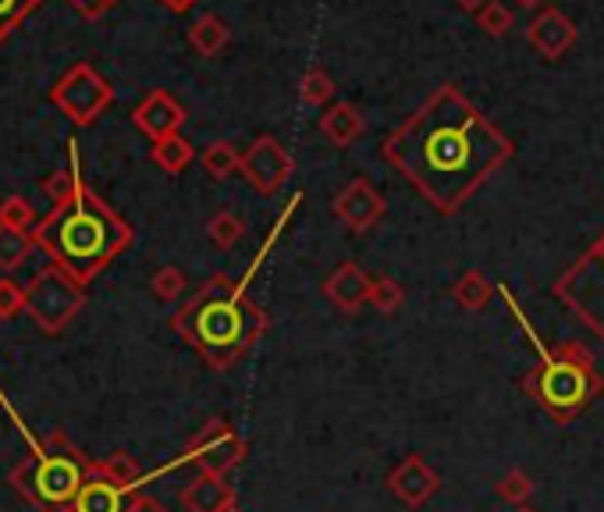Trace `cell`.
<instances>
[{"label":"cell","instance_id":"cell-1","mask_svg":"<svg viewBox=\"0 0 604 512\" xmlns=\"http://www.w3.org/2000/svg\"><path fill=\"white\" fill-rule=\"evenodd\" d=\"M509 139L452 86L434 93L384 143V157L441 214L459 210L462 200L509 161Z\"/></svg>","mask_w":604,"mask_h":512},{"label":"cell","instance_id":"cell-2","mask_svg":"<svg viewBox=\"0 0 604 512\" xmlns=\"http://www.w3.org/2000/svg\"><path fill=\"white\" fill-rule=\"evenodd\" d=\"M171 324L210 370H228L267 331V317L246 299L242 285L214 278L196 299H189V306L175 313Z\"/></svg>","mask_w":604,"mask_h":512},{"label":"cell","instance_id":"cell-3","mask_svg":"<svg viewBox=\"0 0 604 512\" xmlns=\"http://www.w3.org/2000/svg\"><path fill=\"white\" fill-rule=\"evenodd\" d=\"M40 239L43 246L54 249L61 271H68L79 285H86L128 242V228L93 192L75 185V196L43 225Z\"/></svg>","mask_w":604,"mask_h":512},{"label":"cell","instance_id":"cell-4","mask_svg":"<svg viewBox=\"0 0 604 512\" xmlns=\"http://www.w3.org/2000/svg\"><path fill=\"white\" fill-rule=\"evenodd\" d=\"M523 388L537 406L548 409L558 424H565V420L580 417L583 409L597 399L604 381L594 367V356H590L583 345L565 342L555 353L544 356V367H537L523 377Z\"/></svg>","mask_w":604,"mask_h":512},{"label":"cell","instance_id":"cell-5","mask_svg":"<svg viewBox=\"0 0 604 512\" xmlns=\"http://www.w3.org/2000/svg\"><path fill=\"white\" fill-rule=\"evenodd\" d=\"M86 481L89 459L82 452L54 456L40 448L11 470V488L22 491L40 512H75V498Z\"/></svg>","mask_w":604,"mask_h":512},{"label":"cell","instance_id":"cell-6","mask_svg":"<svg viewBox=\"0 0 604 512\" xmlns=\"http://www.w3.org/2000/svg\"><path fill=\"white\" fill-rule=\"evenodd\" d=\"M82 310V289L68 271H43L25 292V313L40 324L47 335L68 328V320Z\"/></svg>","mask_w":604,"mask_h":512},{"label":"cell","instance_id":"cell-7","mask_svg":"<svg viewBox=\"0 0 604 512\" xmlns=\"http://www.w3.org/2000/svg\"><path fill=\"white\" fill-rule=\"evenodd\" d=\"M558 296L604 338V235L594 242V249H590L576 267H569V274L558 281Z\"/></svg>","mask_w":604,"mask_h":512},{"label":"cell","instance_id":"cell-8","mask_svg":"<svg viewBox=\"0 0 604 512\" xmlns=\"http://www.w3.org/2000/svg\"><path fill=\"white\" fill-rule=\"evenodd\" d=\"M242 459H246V441L239 438L235 427H228L224 420H210V424L189 441L185 456L178 459L175 466L196 463L200 473H221L224 477V473L235 470Z\"/></svg>","mask_w":604,"mask_h":512},{"label":"cell","instance_id":"cell-9","mask_svg":"<svg viewBox=\"0 0 604 512\" xmlns=\"http://www.w3.org/2000/svg\"><path fill=\"white\" fill-rule=\"evenodd\" d=\"M242 175L249 178L253 189H260V192L271 196V192H278L281 185L288 182L292 157L274 136H260L246 153H242Z\"/></svg>","mask_w":604,"mask_h":512},{"label":"cell","instance_id":"cell-10","mask_svg":"<svg viewBox=\"0 0 604 512\" xmlns=\"http://www.w3.org/2000/svg\"><path fill=\"white\" fill-rule=\"evenodd\" d=\"M438 488H441L438 470H430L420 456H406L402 463H398V466L388 473V491H391L402 505H409V509L427 505L430 498L438 495Z\"/></svg>","mask_w":604,"mask_h":512},{"label":"cell","instance_id":"cell-11","mask_svg":"<svg viewBox=\"0 0 604 512\" xmlns=\"http://www.w3.org/2000/svg\"><path fill=\"white\" fill-rule=\"evenodd\" d=\"M334 214H338V221H345L349 232H370L384 217V196L367 178H356V182H349L338 192Z\"/></svg>","mask_w":604,"mask_h":512},{"label":"cell","instance_id":"cell-12","mask_svg":"<svg viewBox=\"0 0 604 512\" xmlns=\"http://www.w3.org/2000/svg\"><path fill=\"white\" fill-rule=\"evenodd\" d=\"M107 100H111V89L89 68L72 72L68 79H64V86L57 89V104L68 111L75 121H93L97 111L104 107Z\"/></svg>","mask_w":604,"mask_h":512},{"label":"cell","instance_id":"cell-13","mask_svg":"<svg viewBox=\"0 0 604 512\" xmlns=\"http://www.w3.org/2000/svg\"><path fill=\"white\" fill-rule=\"evenodd\" d=\"M370 289H374V281L367 278V271L359 264H342L338 271L324 281L327 299L338 306L342 313H356L359 306H367Z\"/></svg>","mask_w":604,"mask_h":512},{"label":"cell","instance_id":"cell-14","mask_svg":"<svg viewBox=\"0 0 604 512\" xmlns=\"http://www.w3.org/2000/svg\"><path fill=\"white\" fill-rule=\"evenodd\" d=\"M530 43L541 50L548 61H558L565 50L576 43V29L562 11L551 8V11H544V15H537L530 22Z\"/></svg>","mask_w":604,"mask_h":512},{"label":"cell","instance_id":"cell-15","mask_svg":"<svg viewBox=\"0 0 604 512\" xmlns=\"http://www.w3.org/2000/svg\"><path fill=\"white\" fill-rule=\"evenodd\" d=\"M182 505L189 512H224L228 505H235V488L221 473H200L182 491Z\"/></svg>","mask_w":604,"mask_h":512},{"label":"cell","instance_id":"cell-16","mask_svg":"<svg viewBox=\"0 0 604 512\" xmlns=\"http://www.w3.org/2000/svg\"><path fill=\"white\" fill-rule=\"evenodd\" d=\"M182 107L175 104L167 93H150L143 104L136 111V125L143 128L150 139H167V136H178V125H182Z\"/></svg>","mask_w":604,"mask_h":512},{"label":"cell","instance_id":"cell-17","mask_svg":"<svg viewBox=\"0 0 604 512\" xmlns=\"http://www.w3.org/2000/svg\"><path fill=\"white\" fill-rule=\"evenodd\" d=\"M89 477H104V481H111V484H118V488H121L125 495L139 491V488H143V484L150 481L128 452H111V456L104 459V463H93V459H89Z\"/></svg>","mask_w":604,"mask_h":512},{"label":"cell","instance_id":"cell-18","mask_svg":"<svg viewBox=\"0 0 604 512\" xmlns=\"http://www.w3.org/2000/svg\"><path fill=\"white\" fill-rule=\"evenodd\" d=\"M128 495L104 477H89L75 498V512H125Z\"/></svg>","mask_w":604,"mask_h":512},{"label":"cell","instance_id":"cell-19","mask_svg":"<svg viewBox=\"0 0 604 512\" xmlns=\"http://www.w3.org/2000/svg\"><path fill=\"white\" fill-rule=\"evenodd\" d=\"M320 132H324L334 146H349L363 136V114L352 104H334L324 118H320Z\"/></svg>","mask_w":604,"mask_h":512},{"label":"cell","instance_id":"cell-20","mask_svg":"<svg viewBox=\"0 0 604 512\" xmlns=\"http://www.w3.org/2000/svg\"><path fill=\"white\" fill-rule=\"evenodd\" d=\"M452 296H455V303L459 306H466V310H484L487 303H491V296H494V285L491 281H487V274H480V271H466L459 281H455V289H452Z\"/></svg>","mask_w":604,"mask_h":512},{"label":"cell","instance_id":"cell-21","mask_svg":"<svg viewBox=\"0 0 604 512\" xmlns=\"http://www.w3.org/2000/svg\"><path fill=\"white\" fill-rule=\"evenodd\" d=\"M153 161H157L167 175H178V171H185L192 164V146L185 143L182 136H167V139H160L157 146H153Z\"/></svg>","mask_w":604,"mask_h":512},{"label":"cell","instance_id":"cell-22","mask_svg":"<svg viewBox=\"0 0 604 512\" xmlns=\"http://www.w3.org/2000/svg\"><path fill=\"white\" fill-rule=\"evenodd\" d=\"M203 168L210 171V178H217V182H221V178L242 171V153L221 139V143H210L207 150H203Z\"/></svg>","mask_w":604,"mask_h":512},{"label":"cell","instance_id":"cell-23","mask_svg":"<svg viewBox=\"0 0 604 512\" xmlns=\"http://www.w3.org/2000/svg\"><path fill=\"white\" fill-rule=\"evenodd\" d=\"M228 43V29H224V22L221 18H214V15H207V18H200L196 25H192V47L200 50V54H217V50H221Z\"/></svg>","mask_w":604,"mask_h":512},{"label":"cell","instance_id":"cell-24","mask_svg":"<svg viewBox=\"0 0 604 512\" xmlns=\"http://www.w3.org/2000/svg\"><path fill=\"white\" fill-rule=\"evenodd\" d=\"M29 235L15 232V228H0V271H15L29 256Z\"/></svg>","mask_w":604,"mask_h":512},{"label":"cell","instance_id":"cell-25","mask_svg":"<svg viewBox=\"0 0 604 512\" xmlns=\"http://www.w3.org/2000/svg\"><path fill=\"white\" fill-rule=\"evenodd\" d=\"M207 232H210V242H214V246L231 249V246H235V242H239L242 235H246V221H242L239 214L221 210V214H217L214 221H210Z\"/></svg>","mask_w":604,"mask_h":512},{"label":"cell","instance_id":"cell-26","mask_svg":"<svg viewBox=\"0 0 604 512\" xmlns=\"http://www.w3.org/2000/svg\"><path fill=\"white\" fill-rule=\"evenodd\" d=\"M370 303H374V310H381L384 317H391V313L402 310L406 292L395 278H377L374 289H370Z\"/></svg>","mask_w":604,"mask_h":512},{"label":"cell","instance_id":"cell-27","mask_svg":"<svg viewBox=\"0 0 604 512\" xmlns=\"http://www.w3.org/2000/svg\"><path fill=\"white\" fill-rule=\"evenodd\" d=\"M498 495L505 498V502H512V505H526V502H530V495H534V481H530V473H523V470H509L505 477L498 481Z\"/></svg>","mask_w":604,"mask_h":512},{"label":"cell","instance_id":"cell-28","mask_svg":"<svg viewBox=\"0 0 604 512\" xmlns=\"http://www.w3.org/2000/svg\"><path fill=\"white\" fill-rule=\"evenodd\" d=\"M331 93H334V82L327 79L324 68H310V72H306V79H303V104L320 107L324 100H331Z\"/></svg>","mask_w":604,"mask_h":512},{"label":"cell","instance_id":"cell-29","mask_svg":"<svg viewBox=\"0 0 604 512\" xmlns=\"http://www.w3.org/2000/svg\"><path fill=\"white\" fill-rule=\"evenodd\" d=\"M33 225V207L22 196H8L0 203V228H15V232H25Z\"/></svg>","mask_w":604,"mask_h":512},{"label":"cell","instance_id":"cell-30","mask_svg":"<svg viewBox=\"0 0 604 512\" xmlns=\"http://www.w3.org/2000/svg\"><path fill=\"white\" fill-rule=\"evenodd\" d=\"M185 292V274L178 271V267H160L157 274H153V296L171 303Z\"/></svg>","mask_w":604,"mask_h":512},{"label":"cell","instance_id":"cell-31","mask_svg":"<svg viewBox=\"0 0 604 512\" xmlns=\"http://www.w3.org/2000/svg\"><path fill=\"white\" fill-rule=\"evenodd\" d=\"M477 22H480L491 36H505V33L512 29V15H509V8H505V4H498V0H491V4H484V8L477 11Z\"/></svg>","mask_w":604,"mask_h":512},{"label":"cell","instance_id":"cell-32","mask_svg":"<svg viewBox=\"0 0 604 512\" xmlns=\"http://www.w3.org/2000/svg\"><path fill=\"white\" fill-rule=\"evenodd\" d=\"M25 310V292L15 285V281L0 278V320H11Z\"/></svg>","mask_w":604,"mask_h":512},{"label":"cell","instance_id":"cell-33","mask_svg":"<svg viewBox=\"0 0 604 512\" xmlns=\"http://www.w3.org/2000/svg\"><path fill=\"white\" fill-rule=\"evenodd\" d=\"M125 512H167V505L157 502V498H150V495H136V498H128Z\"/></svg>","mask_w":604,"mask_h":512},{"label":"cell","instance_id":"cell-34","mask_svg":"<svg viewBox=\"0 0 604 512\" xmlns=\"http://www.w3.org/2000/svg\"><path fill=\"white\" fill-rule=\"evenodd\" d=\"M459 4L466 8V11H480L484 4H491V0H459Z\"/></svg>","mask_w":604,"mask_h":512},{"label":"cell","instance_id":"cell-35","mask_svg":"<svg viewBox=\"0 0 604 512\" xmlns=\"http://www.w3.org/2000/svg\"><path fill=\"white\" fill-rule=\"evenodd\" d=\"M15 4H18V0H0V18L11 15V11H15Z\"/></svg>","mask_w":604,"mask_h":512},{"label":"cell","instance_id":"cell-36","mask_svg":"<svg viewBox=\"0 0 604 512\" xmlns=\"http://www.w3.org/2000/svg\"><path fill=\"white\" fill-rule=\"evenodd\" d=\"M167 4H171L175 11H182V8H189V4H192V0H167Z\"/></svg>","mask_w":604,"mask_h":512},{"label":"cell","instance_id":"cell-37","mask_svg":"<svg viewBox=\"0 0 604 512\" xmlns=\"http://www.w3.org/2000/svg\"><path fill=\"white\" fill-rule=\"evenodd\" d=\"M523 8H537V4H544V0H519Z\"/></svg>","mask_w":604,"mask_h":512},{"label":"cell","instance_id":"cell-38","mask_svg":"<svg viewBox=\"0 0 604 512\" xmlns=\"http://www.w3.org/2000/svg\"><path fill=\"white\" fill-rule=\"evenodd\" d=\"M516 512H534L530 505H516Z\"/></svg>","mask_w":604,"mask_h":512},{"label":"cell","instance_id":"cell-39","mask_svg":"<svg viewBox=\"0 0 604 512\" xmlns=\"http://www.w3.org/2000/svg\"><path fill=\"white\" fill-rule=\"evenodd\" d=\"M224 512H242V509H239V505H228Z\"/></svg>","mask_w":604,"mask_h":512}]
</instances>
